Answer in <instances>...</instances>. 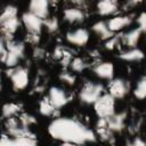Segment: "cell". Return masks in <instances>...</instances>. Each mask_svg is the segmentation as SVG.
<instances>
[{"mask_svg":"<svg viewBox=\"0 0 146 146\" xmlns=\"http://www.w3.org/2000/svg\"><path fill=\"white\" fill-rule=\"evenodd\" d=\"M48 100L50 102V104L54 106L55 110H59L62 107H64L68 102L70 98L66 95L65 90L59 88V87H51L48 90Z\"/></svg>","mask_w":146,"mask_h":146,"instance_id":"52a82bcc","label":"cell"},{"mask_svg":"<svg viewBox=\"0 0 146 146\" xmlns=\"http://www.w3.org/2000/svg\"><path fill=\"white\" fill-rule=\"evenodd\" d=\"M127 146H145V143H144V140L140 137H136L132 141L128 143Z\"/></svg>","mask_w":146,"mask_h":146,"instance_id":"836d02e7","label":"cell"},{"mask_svg":"<svg viewBox=\"0 0 146 146\" xmlns=\"http://www.w3.org/2000/svg\"><path fill=\"white\" fill-rule=\"evenodd\" d=\"M91 30H92L102 40H104V41H106L107 39H110L111 36L114 35V33H112V32L108 30L107 23H106L105 21H98V22L94 23L92 26H91Z\"/></svg>","mask_w":146,"mask_h":146,"instance_id":"d6986e66","label":"cell"},{"mask_svg":"<svg viewBox=\"0 0 146 146\" xmlns=\"http://www.w3.org/2000/svg\"><path fill=\"white\" fill-rule=\"evenodd\" d=\"M104 94V86L96 82H86L79 91V99L81 103L91 105Z\"/></svg>","mask_w":146,"mask_h":146,"instance_id":"3957f363","label":"cell"},{"mask_svg":"<svg viewBox=\"0 0 146 146\" xmlns=\"http://www.w3.org/2000/svg\"><path fill=\"white\" fill-rule=\"evenodd\" d=\"M137 25H138V29L143 33L146 31V14L145 13H140L139 16L137 17Z\"/></svg>","mask_w":146,"mask_h":146,"instance_id":"f546056e","label":"cell"},{"mask_svg":"<svg viewBox=\"0 0 146 146\" xmlns=\"http://www.w3.org/2000/svg\"><path fill=\"white\" fill-rule=\"evenodd\" d=\"M62 146H82V145H76V144H66V143H63Z\"/></svg>","mask_w":146,"mask_h":146,"instance_id":"8d00e7d4","label":"cell"},{"mask_svg":"<svg viewBox=\"0 0 146 146\" xmlns=\"http://www.w3.org/2000/svg\"><path fill=\"white\" fill-rule=\"evenodd\" d=\"M87 66H88V64L86 63V60L82 59V58H80V57L73 58V59L71 60V63H70L71 70H72L73 72H76V73H80V72L84 71Z\"/></svg>","mask_w":146,"mask_h":146,"instance_id":"d4e9b609","label":"cell"},{"mask_svg":"<svg viewBox=\"0 0 146 146\" xmlns=\"http://www.w3.org/2000/svg\"><path fill=\"white\" fill-rule=\"evenodd\" d=\"M65 38L70 44L82 47V46L87 44V42L89 41V32H88V30L81 27V29H76V30L67 32Z\"/></svg>","mask_w":146,"mask_h":146,"instance_id":"30bf717a","label":"cell"},{"mask_svg":"<svg viewBox=\"0 0 146 146\" xmlns=\"http://www.w3.org/2000/svg\"><path fill=\"white\" fill-rule=\"evenodd\" d=\"M18 121H19V123H21L23 127H26V128H29L31 124H34V123L36 122L35 117H34L33 115H31V114H27V113L21 114L19 117H18Z\"/></svg>","mask_w":146,"mask_h":146,"instance_id":"4316f807","label":"cell"},{"mask_svg":"<svg viewBox=\"0 0 146 146\" xmlns=\"http://www.w3.org/2000/svg\"><path fill=\"white\" fill-rule=\"evenodd\" d=\"M21 22L24 25V27L26 29V31L31 34H39L42 31L43 27V19L39 18L38 16L33 15L30 11H25L22 14L21 17Z\"/></svg>","mask_w":146,"mask_h":146,"instance_id":"8992f818","label":"cell"},{"mask_svg":"<svg viewBox=\"0 0 146 146\" xmlns=\"http://www.w3.org/2000/svg\"><path fill=\"white\" fill-rule=\"evenodd\" d=\"M140 3V1H128L127 3H125V7H135V6H137V5H139Z\"/></svg>","mask_w":146,"mask_h":146,"instance_id":"d590c367","label":"cell"},{"mask_svg":"<svg viewBox=\"0 0 146 146\" xmlns=\"http://www.w3.org/2000/svg\"><path fill=\"white\" fill-rule=\"evenodd\" d=\"M120 42H121V34H120V35L114 34L113 36H111L110 39H107V40L105 41V48L108 49V50H113V49H115L116 47H119Z\"/></svg>","mask_w":146,"mask_h":146,"instance_id":"83f0119b","label":"cell"},{"mask_svg":"<svg viewBox=\"0 0 146 146\" xmlns=\"http://www.w3.org/2000/svg\"><path fill=\"white\" fill-rule=\"evenodd\" d=\"M43 26H46L47 31L49 33H55L57 32L58 27H59V22L57 19V17H48L47 19L43 21Z\"/></svg>","mask_w":146,"mask_h":146,"instance_id":"484cf974","label":"cell"},{"mask_svg":"<svg viewBox=\"0 0 146 146\" xmlns=\"http://www.w3.org/2000/svg\"><path fill=\"white\" fill-rule=\"evenodd\" d=\"M141 34H143V32L138 27L131 29L128 32L121 34V41H123V43L128 48H136L138 42H139V40H140Z\"/></svg>","mask_w":146,"mask_h":146,"instance_id":"2e32d148","label":"cell"},{"mask_svg":"<svg viewBox=\"0 0 146 146\" xmlns=\"http://www.w3.org/2000/svg\"><path fill=\"white\" fill-rule=\"evenodd\" d=\"M119 58L124 62H139L144 58V54L139 48H129L119 55Z\"/></svg>","mask_w":146,"mask_h":146,"instance_id":"ffe728a7","label":"cell"},{"mask_svg":"<svg viewBox=\"0 0 146 146\" xmlns=\"http://www.w3.org/2000/svg\"><path fill=\"white\" fill-rule=\"evenodd\" d=\"M125 119H127V113L125 112H120V113H114L112 116L106 119V124L107 129L110 132H119L122 131L125 124Z\"/></svg>","mask_w":146,"mask_h":146,"instance_id":"4fadbf2b","label":"cell"},{"mask_svg":"<svg viewBox=\"0 0 146 146\" xmlns=\"http://www.w3.org/2000/svg\"><path fill=\"white\" fill-rule=\"evenodd\" d=\"M92 105L98 119H107L115 113V99L108 92L103 94Z\"/></svg>","mask_w":146,"mask_h":146,"instance_id":"277c9868","label":"cell"},{"mask_svg":"<svg viewBox=\"0 0 146 146\" xmlns=\"http://www.w3.org/2000/svg\"><path fill=\"white\" fill-rule=\"evenodd\" d=\"M26 40L27 42H30L31 44H34L36 46L40 41V35L39 34H31V33H27L26 34Z\"/></svg>","mask_w":146,"mask_h":146,"instance_id":"1f68e13d","label":"cell"},{"mask_svg":"<svg viewBox=\"0 0 146 146\" xmlns=\"http://www.w3.org/2000/svg\"><path fill=\"white\" fill-rule=\"evenodd\" d=\"M64 51H65V48H63L62 46H57L55 49H54V51H52V57L55 58V59H62V57H63V55H64Z\"/></svg>","mask_w":146,"mask_h":146,"instance_id":"4dcf8cb0","label":"cell"},{"mask_svg":"<svg viewBox=\"0 0 146 146\" xmlns=\"http://www.w3.org/2000/svg\"><path fill=\"white\" fill-rule=\"evenodd\" d=\"M39 112L43 116H51L54 114L55 108L50 104L48 98H43L42 100H40V103H39Z\"/></svg>","mask_w":146,"mask_h":146,"instance_id":"cb8c5ba5","label":"cell"},{"mask_svg":"<svg viewBox=\"0 0 146 146\" xmlns=\"http://www.w3.org/2000/svg\"><path fill=\"white\" fill-rule=\"evenodd\" d=\"M25 54V44L22 41L8 40L6 42V51L1 57V60L8 68L16 67L18 62L24 57Z\"/></svg>","mask_w":146,"mask_h":146,"instance_id":"7a4b0ae2","label":"cell"},{"mask_svg":"<svg viewBox=\"0 0 146 146\" xmlns=\"http://www.w3.org/2000/svg\"><path fill=\"white\" fill-rule=\"evenodd\" d=\"M41 19H47L50 11V2L48 0H33L29 3V10Z\"/></svg>","mask_w":146,"mask_h":146,"instance_id":"9c48e42d","label":"cell"},{"mask_svg":"<svg viewBox=\"0 0 146 146\" xmlns=\"http://www.w3.org/2000/svg\"><path fill=\"white\" fill-rule=\"evenodd\" d=\"M48 133L55 139L66 144L83 145L95 143L96 133L73 117H56L48 125Z\"/></svg>","mask_w":146,"mask_h":146,"instance_id":"6da1fadb","label":"cell"},{"mask_svg":"<svg viewBox=\"0 0 146 146\" xmlns=\"http://www.w3.org/2000/svg\"><path fill=\"white\" fill-rule=\"evenodd\" d=\"M63 16H64V21L68 22V23H79V22H82L86 17L83 10L80 8V7H70V8H66L63 13Z\"/></svg>","mask_w":146,"mask_h":146,"instance_id":"e0dca14e","label":"cell"},{"mask_svg":"<svg viewBox=\"0 0 146 146\" xmlns=\"http://www.w3.org/2000/svg\"><path fill=\"white\" fill-rule=\"evenodd\" d=\"M133 18L130 15H119V16H114L111 19H108L107 23V27L112 33L115 32H120L123 29H125L127 26H129L132 23Z\"/></svg>","mask_w":146,"mask_h":146,"instance_id":"8fae6325","label":"cell"},{"mask_svg":"<svg viewBox=\"0 0 146 146\" xmlns=\"http://www.w3.org/2000/svg\"><path fill=\"white\" fill-rule=\"evenodd\" d=\"M0 146H36L34 137H10L2 136L0 138Z\"/></svg>","mask_w":146,"mask_h":146,"instance_id":"7c38bea8","label":"cell"},{"mask_svg":"<svg viewBox=\"0 0 146 146\" xmlns=\"http://www.w3.org/2000/svg\"><path fill=\"white\" fill-rule=\"evenodd\" d=\"M145 95H146V78L145 76H141L138 80L136 88L133 89V96L137 99L143 100L145 98Z\"/></svg>","mask_w":146,"mask_h":146,"instance_id":"603a6c76","label":"cell"},{"mask_svg":"<svg viewBox=\"0 0 146 146\" xmlns=\"http://www.w3.org/2000/svg\"><path fill=\"white\" fill-rule=\"evenodd\" d=\"M96 9L100 16H110L119 10V3L115 0H103L97 2Z\"/></svg>","mask_w":146,"mask_h":146,"instance_id":"9a60e30c","label":"cell"},{"mask_svg":"<svg viewBox=\"0 0 146 146\" xmlns=\"http://www.w3.org/2000/svg\"><path fill=\"white\" fill-rule=\"evenodd\" d=\"M0 81H1V72H0Z\"/></svg>","mask_w":146,"mask_h":146,"instance_id":"74e56055","label":"cell"},{"mask_svg":"<svg viewBox=\"0 0 146 146\" xmlns=\"http://www.w3.org/2000/svg\"><path fill=\"white\" fill-rule=\"evenodd\" d=\"M17 17V7L14 5H8L6 6L1 11H0V25L7 22L10 18Z\"/></svg>","mask_w":146,"mask_h":146,"instance_id":"44dd1931","label":"cell"},{"mask_svg":"<svg viewBox=\"0 0 146 146\" xmlns=\"http://www.w3.org/2000/svg\"><path fill=\"white\" fill-rule=\"evenodd\" d=\"M6 74L8 78H10L11 86L16 91L23 90L29 86L30 76H29V71L25 67L16 66L13 68H8L6 71Z\"/></svg>","mask_w":146,"mask_h":146,"instance_id":"5b68a950","label":"cell"},{"mask_svg":"<svg viewBox=\"0 0 146 146\" xmlns=\"http://www.w3.org/2000/svg\"><path fill=\"white\" fill-rule=\"evenodd\" d=\"M21 110V106L15 104V103H6L2 108H1V114L2 116L7 120L9 117H14Z\"/></svg>","mask_w":146,"mask_h":146,"instance_id":"7402d4cb","label":"cell"},{"mask_svg":"<svg viewBox=\"0 0 146 146\" xmlns=\"http://www.w3.org/2000/svg\"><path fill=\"white\" fill-rule=\"evenodd\" d=\"M129 91V84L125 80L117 78V79H112L108 86V94L114 98V99H121L123 98Z\"/></svg>","mask_w":146,"mask_h":146,"instance_id":"ba28073f","label":"cell"},{"mask_svg":"<svg viewBox=\"0 0 146 146\" xmlns=\"http://www.w3.org/2000/svg\"><path fill=\"white\" fill-rule=\"evenodd\" d=\"M59 80H60L62 82L67 83V84H74V82H75V76H74L72 73H70V72H62V73L59 74Z\"/></svg>","mask_w":146,"mask_h":146,"instance_id":"f1b7e54d","label":"cell"},{"mask_svg":"<svg viewBox=\"0 0 146 146\" xmlns=\"http://www.w3.org/2000/svg\"><path fill=\"white\" fill-rule=\"evenodd\" d=\"M94 73L103 80H112L114 76V65L111 62H100L95 65Z\"/></svg>","mask_w":146,"mask_h":146,"instance_id":"5bb4252c","label":"cell"},{"mask_svg":"<svg viewBox=\"0 0 146 146\" xmlns=\"http://www.w3.org/2000/svg\"><path fill=\"white\" fill-rule=\"evenodd\" d=\"M33 56H34V58L40 59V58H42L44 56V50L42 48H40V47H35L34 50H33Z\"/></svg>","mask_w":146,"mask_h":146,"instance_id":"d6a6232c","label":"cell"},{"mask_svg":"<svg viewBox=\"0 0 146 146\" xmlns=\"http://www.w3.org/2000/svg\"><path fill=\"white\" fill-rule=\"evenodd\" d=\"M5 51H6V42H5L3 38H0V59L3 56Z\"/></svg>","mask_w":146,"mask_h":146,"instance_id":"e575fe53","label":"cell"},{"mask_svg":"<svg viewBox=\"0 0 146 146\" xmlns=\"http://www.w3.org/2000/svg\"><path fill=\"white\" fill-rule=\"evenodd\" d=\"M19 25H21L19 18L18 17H14V18L8 19L3 24H1L0 25V31H1V33H2V35L5 38H8V36H11L18 30Z\"/></svg>","mask_w":146,"mask_h":146,"instance_id":"ac0fdd59","label":"cell"}]
</instances>
